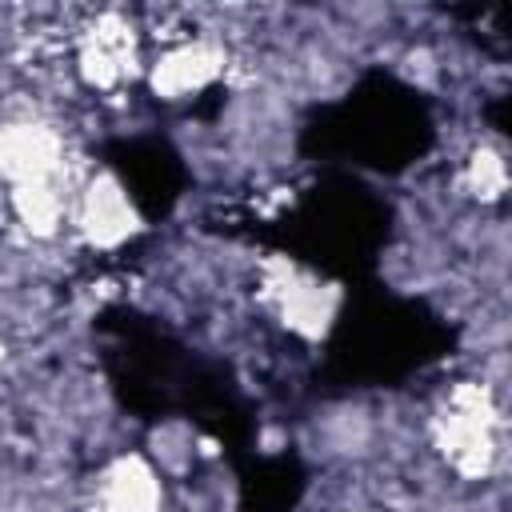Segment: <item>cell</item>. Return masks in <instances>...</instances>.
Masks as SVG:
<instances>
[{
	"label": "cell",
	"instance_id": "5",
	"mask_svg": "<svg viewBox=\"0 0 512 512\" xmlns=\"http://www.w3.org/2000/svg\"><path fill=\"white\" fill-rule=\"evenodd\" d=\"M256 296L268 308V316L292 332L296 340H324L340 316V288L316 276L312 268L288 260V256H268L256 268Z\"/></svg>",
	"mask_w": 512,
	"mask_h": 512
},
{
	"label": "cell",
	"instance_id": "7",
	"mask_svg": "<svg viewBox=\"0 0 512 512\" xmlns=\"http://www.w3.org/2000/svg\"><path fill=\"white\" fill-rule=\"evenodd\" d=\"M88 512H168V476L148 452H116L88 484Z\"/></svg>",
	"mask_w": 512,
	"mask_h": 512
},
{
	"label": "cell",
	"instance_id": "3",
	"mask_svg": "<svg viewBox=\"0 0 512 512\" xmlns=\"http://www.w3.org/2000/svg\"><path fill=\"white\" fill-rule=\"evenodd\" d=\"M92 164H80L68 128L36 108L0 116V192L32 184H80Z\"/></svg>",
	"mask_w": 512,
	"mask_h": 512
},
{
	"label": "cell",
	"instance_id": "1",
	"mask_svg": "<svg viewBox=\"0 0 512 512\" xmlns=\"http://www.w3.org/2000/svg\"><path fill=\"white\" fill-rule=\"evenodd\" d=\"M424 436L444 472L460 484H484L504 464V404L500 384L484 376L452 380L428 408Z\"/></svg>",
	"mask_w": 512,
	"mask_h": 512
},
{
	"label": "cell",
	"instance_id": "4",
	"mask_svg": "<svg viewBox=\"0 0 512 512\" xmlns=\"http://www.w3.org/2000/svg\"><path fill=\"white\" fill-rule=\"evenodd\" d=\"M148 220L144 208L132 192V184L116 168H88L84 180L72 192V212H68V236L100 256H112L144 236Z\"/></svg>",
	"mask_w": 512,
	"mask_h": 512
},
{
	"label": "cell",
	"instance_id": "6",
	"mask_svg": "<svg viewBox=\"0 0 512 512\" xmlns=\"http://www.w3.org/2000/svg\"><path fill=\"white\" fill-rule=\"evenodd\" d=\"M232 72V48L216 32L188 28L176 40H164L148 48L144 64V88L156 104H192L208 92H216Z\"/></svg>",
	"mask_w": 512,
	"mask_h": 512
},
{
	"label": "cell",
	"instance_id": "8",
	"mask_svg": "<svg viewBox=\"0 0 512 512\" xmlns=\"http://www.w3.org/2000/svg\"><path fill=\"white\" fill-rule=\"evenodd\" d=\"M456 184L468 200L476 204H496L508 188V160H504V148L492 144V140H476L464 156H460V168H456Z\"/></svg>",
	"mask_w": 512,
	"mask_h": 512
},
{
	"label": "cell",
	"instance_id": "2",
	"mask_svg": "<svg viewBox=\"0 0 512 512\" xmlns=\"http://www.w3.org/2000/svg\"><path fill=\"white\" fill-rule=\"evenodd\" d=\"M64 64L76 88H84L88 96H124L144 80V24L124 8H92L72 24L64 40Z\"/></svg>",
	"mask_w": 512,
	"mask_h": 512
}]
</instances>
